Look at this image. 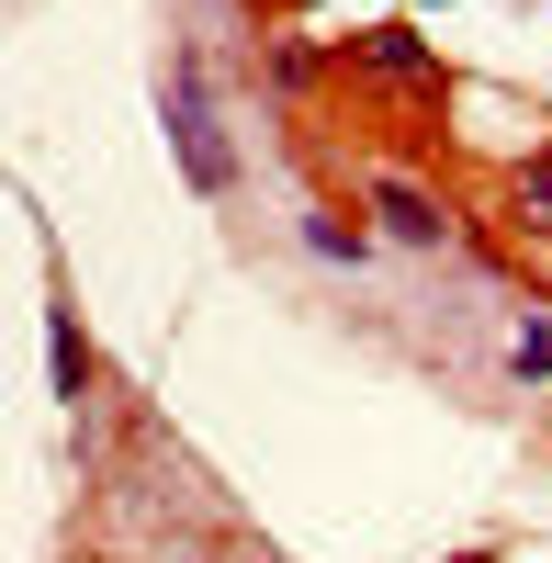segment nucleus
<instances>
[{
  "label": "nucleus",
  "mask_w": 552,
  "mask_h": 563,
  "mask_svg": "<svg viewBox=\"0 0 552 563\" xmlns=\"http://www.w3.org/2000/svg\"><path fill=\"white\" fill-rule=\"evenodd\" d=\"M384 225H395V238H418V249H429V238H440V214H429V203H418V192H384Z\"/></svg>",
  "instance_id": "f257e3e1"
},
{
  "label": "nucleus",
  "mask_w": 552,
  "mask_h": 563,
  "mask_svg": "<svg viewBox=\"0 0 552 563\" xmlns=\"http://www.w3.org/2000/svg\"><path fill=\"white\" fill-rule=\"evenodd\" d=\"M519 214H530V225H552V158H541V169L519 180Z\"/></svg>",
  "instance_id": "f03ea898"
}]
</instances>
